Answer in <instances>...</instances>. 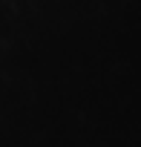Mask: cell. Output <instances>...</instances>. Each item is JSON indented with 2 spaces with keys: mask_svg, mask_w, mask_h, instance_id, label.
Listing matches in <instances>:
<instances>
[]
</instances>
